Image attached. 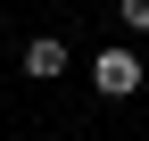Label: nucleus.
<instances>
[{
	"mask_svg": "<svg viewBox=\"0 0 149 141\" xmlns=\"http://www.w3.org/2000/svg\"><path fill=\"white\" fill-rule=\"evenodd\" d=\"M91 83H100V100H133L141 91V58L133 50H100L91 58Z\"/></svg>",
	"mask_w": 149,
	"mask_h": 141,
	"instance_id": "obj_1",
	"label": "nucleus"
},
{
	"mask_svg": "<svg viewBox=\"0 0 149 141\" xmlns=\"http://www.w3.org/2000/svg\"><path fill=\"white\" fill-rule=\"evenodd\" d=\"M25 75H33V83H58V75H66V42H50V33L25 42Z\"/></svg>",
	"mask_w": 149,
	"mask_h": 141,
	"instance_id": "obj_2",
	"label": "nucleus"
},
{
	"mask_svg": "<svg viewBox=\"0 0 149 141\" xmlns=\"http://www.w3.org/2000/svg\"><path fill=\"white\" fill-rule=\"evenodd\" d=\"M116 25L124 33H149V0H116Z\"/></svg>",
	"mask_w": 149,
	"mask_h": 141,
	"instance_id": "obj_3",
	"label": "nucleus"
}]
</instances>
